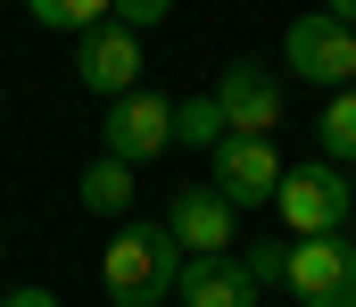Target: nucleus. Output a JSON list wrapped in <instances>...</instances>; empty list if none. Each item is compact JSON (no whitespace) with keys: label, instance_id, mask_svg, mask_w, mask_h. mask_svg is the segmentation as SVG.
<instances>
[{"label":"nucleus","instance_id":"12","mask_svg":"<svg viewBox=\"0 0 356 307\" xmlns=\"http://www.w3.org/2000/svg\"><path fill=\"white\" fill-rule=\"evenodd\" d=\"M108 8H116V0H25V17H33V25H58V33L108 25Z\"/></svg>","mask_w":356,"mask_h":307},{"label":"nucleus","instance_id":"11","mask_svg":"<svg viewBox=\"0 0 356 307\" xmlns=\"http://www.w3.org/2000/svg\"><path fill=\"white\" fill-rule=\"evenodd\" d=\"M75 200H83V216L124 224V216H133V200H141V175H133V166H116V158H91L83 175H75Z\"/></svg>","mask_w":356,"mask_h":307},{"label":"nucleus","instance_id":"3","mask_svg":"<svg viewBox=\"0 0 356 307\" xmlns=\"http://www.w3.org/2000/svg\"><path fill=\"white\" fill-rule=\"evenodd\" d=\"M158 150H175V100H158V92H124V100L99 108V158H116V166H149Z\"/></svg>","mask_w":356,"mask_h":307},{"label":"nucleus","instance_id":"15","mask_svg":"<svg viewBox=\"0 0 356 307\" xmlns=\"http://www.w3.org/2000/svg\"><path fill=\"white\" fill-rule=\"evenodd\" d=\"M241 266L257 274V291H273V283H282V266H290V241H257V249H241Z\"/></svg>","mask_w":356,"mask_h":307},{"label":"nucleus","instance_id":"1","mask_svg":"<svg viewBox=\"0 0 356 307\" xmlns=\"http://www.w3.org/2000/svg\"><path fill=\"white\" fill-rule=\"evenodd\" d=\"M182 274V249L166 224H116L108 249H99V291L108 307H166Z\"/></svg>","mask_w":356,"mask_h":307},{"label":"nucleus","instance_id":"5","mask_svg":"<svg viewBox=\"0 0 356 307\" xmlns=\"http://www.w3.org/2000/svg\"><path fill=\"white\" fill-rule=\"evenodd\" d=\"M282 58H290V75H298V84H323V92H348V84H356V33L340 25V17H323V8L290 17Z\"/></svg>","mask_w":356,"mask_h":307},{"label":"nucleus","instance_id":"6","mask_svg":"<svg viewBox=\"0 0 356 307\" xmlns=\"http://www.w3.org/2000/svg\"><path fill=\"white\" fill-rule=\"evenodd\" d=\"M273 183H282V150H273V141L224 133V141L207 150V191H224L241 216H249V207H273Z\"/></svg>","mask_w":356,"mask_h":307},{"label":"nucleus","instance_id":"4","mask_svg":"<svg viewBox=\"0 0 356 307\" xmlns=\"http://www.w3.org/2000/svg\"><path fill=\"white\" fill-rule=\"evenodd\" d=\"M282 291H290L298 307H356V241H348V233H323V241H290Z\"/></svg>","mask_w":356,"mask_h":307},{"label":"nucleus","instance_id":"14","mask_svg":"<svg viewBox=\"0 0 356 307\" xmlns=\"http://www.w3.org/2000/svg\"><path fill=\"white\" fill-rule=\"evenodd\" d=\"M315 133H323V158H332V166H340V158H356V92H332Z\"/></svg>","mask_w":356,"mask_h":307},{"label":"nucleus","instance_id":"9","mask_svg":"<svg viewBox=\"0 0 356 307\" xmlns=\"http://www.w3.org/2000/svg\"><path fill=\"white\" fill-rule=\"evenodd\" d=\"M141 33H124L116 17L108 25H91L75 33V75H83V92H108V100H124V92H141Z\"/></svg>","mask_w":356,"mask_h":307},{"label":"nucleus","instance_id":"16","mask_svg":"<svg viewBox=\"0 0 356 307\" xmlns=\"http://www.w3.org/2000/svg\"><path fill=\"white\" fill-rule=\"evenodd\" d=\"M166 8H175V0H116L108 17H116L124 33H141V25H166Z\"/></svg>","mask_w":356,"mask_h":307},{"label":"nucleus","instance_id":"10","mask_svg":"<svg viewBox=\"0 0 356 307\" xmlns=\"http://www.w3.org/2000/svg\"><path fill=\"white\" fill-rule=\"evenodd\" d=\"M175 299H182V307H257L266 291H257V274H249L241 249H232V258H182Z\"/></svg>","mask_w":356,"mask_h":307},{"label":"nucleus","instance_id":"19","mask_svg":"<svg viewBox=\"0 0 356 307\" xmlns=\"http://www.w3.org/2000/svg\"><path fill=\"white\" fill-rule=\"evenodd\" d=\"M348 224H356V216H348ZM348 241H356V233H348Z\"/></svg>","mask_w":356,"mask_h":307},{"label":"nucleus","instance_id":"7","mask_svg":"<svg viewBox=\"0 0 356 307\" xmlns=\"http://www.w3.org/2000/svg\"><path fill=\"white\" fill-rule=\"evenodd\" d=\"M158 224L175 233V249H182V258H232V241H241V207L224 200V191H207V183L175 191Z\"/></svg>","mask_w":356,"mask_h":307},{"label":"nucleus","instance_id":"2","mask_svg":"<svg viewBox=\"0 0 356 307\" xmlns=\"http://www.w3.org/2000/svg\"><path fill=\"white\" fill-rule=\"evenodd\" d=\"M273 216L290 224V241L348 233V216H356V183H348V166H332V158L282 166V183H273Z\"/></svg>","mask_w":356,"mask_h":307},{"label":"nucleus","instance_id":"8","mask_svg":"<svg viewBox=\"0 0 356 307\" xmlns=\"http://www.w3.org/2000/svg\"><path fill=\"white\" fill-rule=\"evenodd\" d=\"M207 100L224 108V133H249V141H273V125H282V108H290L282 100V75L257 67V58H232Z\"/></svg>","mask_w":356,"mask_h":307},{"label":"nucleus","instance_id":"13","mask_svg":"<svg viewBox=\"0 0 356 307\" xmlns=\"http://www.w3.org/2000/svg\"><path fill=\"white\" fill-rule=\"evenodd\" d=\"M175 141L182 150H216V141H224V108L207 100V92H199V100H175Z\"/></svg>","mask_w":356,"mask_h":307},{"label":"nucleus","instance_id":"18","mask_svg":"<svg viewBox=\"0 0 356 307\" xmlns=\"http://www.w3.org/2000/svg\"><path fill=\"white\" fill-rule=\"evenodd\" d=\"M323 17H340V25L356 33V0H323Z\"/></svg>","mask_w":356,"mask_h":307},{"label":"nucleus","instance_id":"17","mask_svg":"<svg viewBox=\"0 0 356 307\" xmlns=\"http://www.w3.org/2000/svg\"><path fill=\"white\" fill-rule=\"evenodd\" d=\"M0 307H58V291H42V283H25V291H8Z\"/></svg>","mask_w":356,"mask_h":307}]
</instances>
